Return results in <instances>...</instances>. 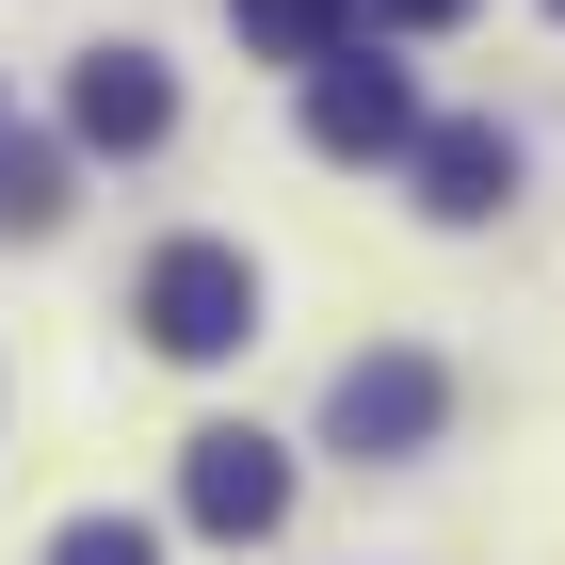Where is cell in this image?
Instances as JSON below:
<instances>
[{
    "label": "cell",
    "mask_w": 565,
    "mask_h": 565,
    "mask_svg": "<svg viewBox=\"0 0 565 565\" xmlns=\"http://www.w3.org/2000/svg\"><path fill=\"white\" fill-rule=\"evenodd\" d=\"M130 323H146V355L211 372V355L259 340V259H243V243H162V259H146V291H130Z\"/></svg>",
    "instance_id": "obj_1"
},
{
    "label": "cell",
    "mask_w": 565,
    "mask_h": 565,
    "mask_svg": "<svg viewBox=\"0 0 565 565\" xmlns=\"http://www.w3.org/2000/svg\"><path fill=\"white\" fill-rule=\"evenodd\" d=\"M436 420H452V372L436 355H340V388H323V436H340L355 469H388V452H436Z\"/></svg>",
    "instance_id": "obj_2"
},
{
    "label": "cell",
    "mask_w": 565,
    "mask_h": 565,
    "mask_svg": "<svg viewBox=\"0 0 565 565\" xmlns=\"http://www.w3.org/2000/svg\"><path fill=\"white\" fill-rule=\"evenodd\" d=\"M178 501H194V533L259 550V533L291 518V452H275L259 420H211V436H178Z\"/></svg>",
    "instance_id": "obj_3"
},
{
    "label": "cell",
    "mask_w": 565,
    "mask_h": 565,
    "mask_svg": "<svg viewBox=\"0 0 565 565\" xmlns=\"http://www.w3.org/2000/svg\"><path fill=\"white\" fill-rule=\"evenodd\" d=\"M307 146H323V162H404V146H420V97H404V65H372V49H323V65H307Z\"/></svg>",
    "instance_id": "obj_4"
},
{
    "label": "cell",
    "mask_w": 565,
    "mask_h": 565,
    "mask_svg": "<svg viewBox=\"0 0 565 565\" xmlns=\"http://www.w3.org/2000/svg\"><path fill=\"white\" fill-rule=\"evenodd\" d=\"M178 130V82H162V49H82V82H65V146H114V162H146V146Z\"/></svg>",
    "instance_id": "obj_5"
},
{
    "label": "cell",
    "mask_w": 565,
    "mask_h": 565,
    "mask_svg": "<svg viewBox=\"0 0 565 565\" xmlns=\"http://www.w3.org/2000/svg\"><path fill=\"white\" fill-rule=\"evenodd\" d=\"M404 178H420V211H436V226H484L501 194H518V130H501V114H452V130L404 146Z\"/></svg>",
    "instance_id": "obj_6"
},
{
    "label": "cell",
    "mask_w": 565,
    "mask_h": 565,
    "mask_svg": "<svg viewBox=\"0 0 565 565\" xmlns=\"http://www.w3.org/2000/svg\"><path fill=\"white\" fill-rule=\"evenodd\" d=\"M226 17H243V49H259V65H323V49H355V17H372V0H226Z\"/></svg>",
    "instance_id": "obj_7"
},
{
    "label": "cell",
    "mask_w": 565,
    "mask_h": 565,
    "mask_svg": "<svg viewBox=\"0 0 565 565\" xmlns=\"http://www.w3.org/2000/svg\"><path fill=\"white\" fill-rule=\"evenodd\" d=\"M0 226H65V146H0Z\"/></svg>",
    "instance_id": "obj_8"
},
{
    "label": "cell",
    "mask_w": 565,
    "mask_h": 565,
    "mask_svg": "<svg viewBox=\"0 0 565 565\" xmlns=\"http://www.w3.org/2000/svg\"><path fill=\"white\" fill-rule=\"evenodd\" d=\"M49 565H162V533H146V518H65Z\"/></svg>",
    "instance_id": "obj_9"
},
{
    "label": "cell",
    "mask_w": 565,
    "mask_h": 565,
    "mask_svg": "<svg viewBox=\"0 0 565 565\" xmlns=\"http://www.w3.org/2000/svg\"><path fill=\"white\" fill-rule=\"evenodd\" d=\"M372 17H388V33H452L469 0H372Z\"/></svg>",
    "instance_id": "obj_10"
},
{
    "label": "cell",
    "mask_w": 565,
    "mask_h": 565,
    "mask_svg": "<svg viewBox=\"0 0 565 565\" xmlns=\"http://www.w3.org/2000/svg\"><path fill=\"white\" fill-rule=\"evenodd\" d=\"M550 17H565V0H550Z\"/></svg>",
    "instance_id": "obj_11"
}]
</instances>
